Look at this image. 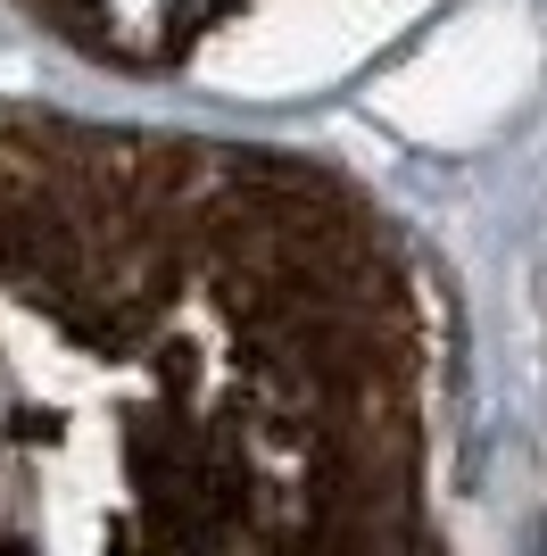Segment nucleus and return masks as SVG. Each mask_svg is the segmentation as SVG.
Instances as JSON below:
<instances>
[{"label": "nucleus", "mask_w": 547, "mask_h": 556, "mask_svg": "<svg viewBox=\"0 0 547 556\" xmlns=\"http://www.w3.org/2000/svg\"><path fill=\"white\" fill-rule=\"evenodd\" d=\"M539 556H547V548H539Z\"/></svg>", "instance_id": "1"}]
</instances>
